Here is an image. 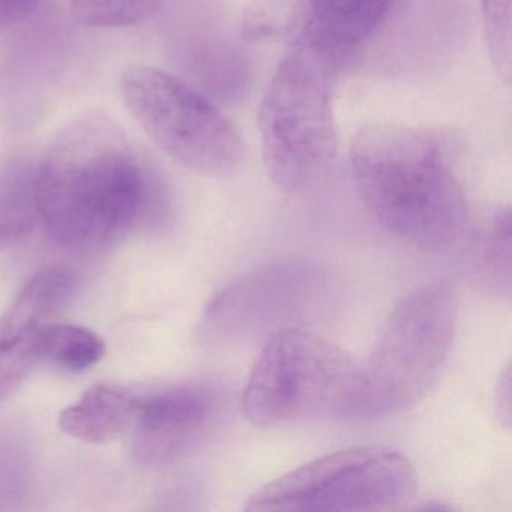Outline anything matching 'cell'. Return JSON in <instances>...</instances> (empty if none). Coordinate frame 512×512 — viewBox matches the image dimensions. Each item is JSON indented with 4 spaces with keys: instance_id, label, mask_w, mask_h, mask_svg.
Listing matches in <instances>:
<instances>
[{
    "instance_id": "1",
    "label": "cell",
    "mask_w": 512,
    "mask_h": 512,
    "mask_svg": "<svg viewBox=\"0 0 512 512\" xmlns=\"http://www.w3.org/2000/svg\"><path fill=\"white\" fill-rule=\"evenodd\" d=\"M460 152L452 131L379 124L356 134L350 164L362 202L389 233L419 250L445 253L469 224Z\"/></svg>"
},
{
    "instance_id": "2",
    "label": "cell",
    "mask_w": 512,
    "mask_h": 512,
    "mask_svg": "<svg viewBox=\"0 0 512 512\" xmlns=\"http://www.w3.org/2000/svg\"><path fill=\"white\" fill-rule=\"evenodd\" d=\"M151 199V182L124 131L86 113L53 139L38 167L32 202L62 247L86 248L124 235Z\"/></svg>"
},
{
    "instance_id": "3",
    "label": "cell",
    "mask_w": 512,
    "mask_h": 512,
    "mask_svg": "<svg viewBox=\"0 0 512 512\" xmlns=\"http://www.w3.org/2000/svg\"><path fill=\"white\" fill-rule=\"evenodd\" d=\"M362 406V365L299 326L269 338L241 401L244 418L259 427L361 421Z\"/></svg>"
},
{
    "instance_id": "4",
    "label": "cell",
    "mask_w": 512,
    "mask_h": 512,
    "mask_svg": "<svg viewBox=\"0 0 512 512\" xmlns=\"http://www.w3.org/2000/svg\"><path fill=\"white\" fill-rule=\"evenodd\" d=\"M335 73L296 43L281 61L259 109V131L269 178L287 193L319 184L337 155L332 110Z\"/></svg>"
},
{
    "instance_id": "5",
    "label": "cell",
    "mask_w": 512,
    "mask_h": 512,
    "mask_svg": "<svg viewBox=\"0 0 512 512\" xmlns=\"http://www.w3.org/2000/svg\"><path fill=\"white\" fill-rule=\"evenodd\" d=\"M457 317V295L443 281L416 287L397 302L362 365L361 421L400 415L427 395L451 352Z\"/></svg>"
},
{
    "instance_id": "6",
    "label": "cell",
    "mask_w": 512,
    "mask_h": 512,
    "mask_svg": "<svg viewBox=\"0 0 512 512\" xmlns=\"http://www.w3.org/2000/svg\"><path fill=\"white\" fill-rule=\"evenodd\" d=\"M412 461L386 446H358L316 458L253 494L247 511H395L415 496Z\"/></svg>"
},
{
    "instance_id": "7",
    "label": "cell",
    "mask_w": 512,
    "mask_h": 512,
    "mask_svg": "<svg viewBox=\"0 0 512 512\" xmlns=\"http://www.w3.org/2000/svg\"><path fill=\"white\" fill-rule=\"evenodd\" d=\"M122 94L140 127L181 166L226 175L244 160V142L232 122L178 77L134 65L122 76Z\"/></svg>"
},
{
    "instance_id": "8",
    "label": "cell",
    "mask_w": 512,
    "mask_h": 512,
    "mask_svg": "<svg viewBox=\"0 0 512 512\" xmlns=\"http://www.w3.org/2000/svg\"><path fill=\"white\" fill-rule=\"evenodd\" d=\"M328 272L310 260H281L235 278L209 302L200 334L209 343L272 338L316 316L328 301Z\"/></svg>"
},
{
    "instance_id": "9",
    "label": "cell",
    "mask_w": 512,
    "mask_h": 512,
    "mask_svg": "<svg viewBox=\"0 0 512 512\" xmlns=\"http://www.w3.org/2000/svg\"><path fill=\"white\" fill-rule=\"evenodd\" d=\"M421 0H299L298 43L335 73L364 61L409 22Z\"/></svg>"
},
{
    "instance_id": "10",
    "label": "cell",
    "mask_w": 512,
    "mask_h": 512,
    "mask_svg": "<svg viewBox=\"0 0 512 512\" xmlns=\"http://www.w3.org/2000/svg\"><path fill=\"white\" fill-rule=\"evenodd\" d=\"M223 394L206 385L164 389L140 400L133 452L149 466L166 464L205 439L223 418Z\"/></svg>"
},
{
    "instance_id": "11",
    "label": "cell",
    "mask_w": 512,
    "mask_h": 512,
    "mask_svg": "<svg viewBox=\"0 0 512 512\" xmlns=\"http://www.w3.org/2000/svg\"><path fill=\"white\" fill-rule=\"evenodd\" d=\"M73 287L68 269H46L23 287L0 319V401L14 394L41 362V332L67 304Z\"/></svg>"
},
{
    "instance_id": "12",
    "label": "cell",
    "mask_w": 512,
    "mask_h": 512,
    "mask_svg": "<svg viewBox=\"0 0 512 512\" xmlns=\"http://www.w3.org/2000/svg\"><path fill=\"white\" fill-rule=\"evenodd\" d=\"M139 404L121 386L100 383L61 413L59 427L83 442H110L133 428Z\"/></svg>"
},
{
    "instance_id": "13",
    "label": "cell",
    "mask_w": 512,
    "mask_h": 512,
    "mask_svg": "<svg viewBox=\"0 0 512 512\" xmlns=\"http://www.w3.org/2000/svg\"><path fill=\"white\" fill-rule=\"evenodd\" d=\"M106 344L91 329L71 323L50 322L40 338L41 361L68 371H85L103 359Z\"/></svg>"
},
{
    "instance_id": "14",
    "label": "cell",
    "mask_w": 512,
    "mask_h": 512,
    "mask_svg": "<svg viewBox=\"0 0 512 512\" xmlns=\"http://www.w3.org/2000/svg\"><path fill=\"white\" fill-rule=\"evenodd\" d=\"M479 274L500 295L511 293V209L494 212L478 245Z\"/></svg>"
},
{
    "instance_id": "15",
    "label": "cell",
    "mask_w": 512,
    "mask_h": 512,
    "mask_svg": "<svg viewBox=\"0 0 512 512\" xmlns=\"http://www.w3.org/2000/svg\"><path fill=\"white\" fill-rule=\"evenodd\" d=\"M166 0H71V14L88 28H128L161 10Z\"/></svg>"
},
{
    "instance_id": "16",
    "label": "cell",
    "mask_w": 512,
    "mask_h": 512,
    "mask_svg": "<svg viewBox=\"0 0 512 512\" xmlns=\"http://www.w3.org/2000/svg\"><path fill=\"white\" fill-rule=\"evenodd\" d=\"M488 52L497 73L511 77V0H482Z\"/></svg>"
},
{
    "instance_id": "17",
    "label": "cell",
    "mask_w": 512,
    "mask_h": 512,
    "mask_svg": "<svg viewBox=\"0 0 512 512\" xmlns=\"http://www.w3.org/2000/svg\"><path fill=\"white\" fill-rule=\"evenodd\" d=\"M40 0H0V28L17 25L34 13Z\"/></svg>"
},
{
    "instance_id": "18",
    "label": "cell",
    "mask_w": 512,
    "mask_h": 512,
    "mask_svg": "<svg viewBox=\"0 0 512 512\" xmlns=\"http://www.w3.org/2000/svg\"><path fill=\"white\" fill-rule=\"evenodd\" d=\"M497 409H499V415L505 418V427H509V421H511V380H509V368H506L499 383Z\"/></svg>"
}]
</instances>
